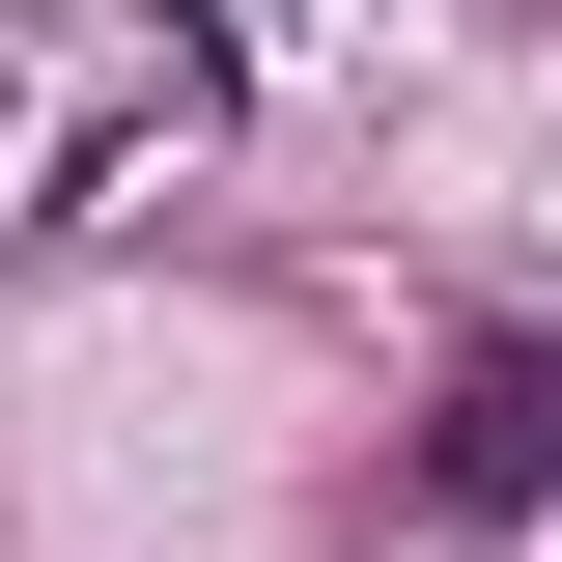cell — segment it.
I'll return each mask as SVG.
<instances>
[{"label": "cell", "instance_id": "1", "mask_svg": "<svg viewBox=\"0 0 562 562\" xmlns=\"http://www.w3.org/2000/svg\"><path fill=\"white\" fill-rule=\"evenodd\" d=\"M506 506H562V338H479L422 422V535H506Z\"/></svg>", "mask_w": 562, "mask_h": 562}]
</instances>
